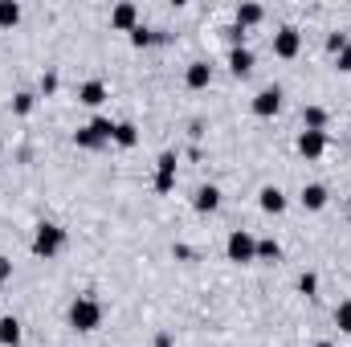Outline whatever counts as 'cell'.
Returning <instances> with one entry per match:
<instances>
[{
	"label": "cell",
	"instance_id": "obj_29",
	"mask_svg": "<svg viewBox=\"0 0 351 347\" xmlns=\"http://www.w3.org/2000/svg\"><path fill=\"white\" fill-rule=\"evenodd\" d=\"M225 33H229V41H233V49H237V45H245V29H237V25H229Z\"/></svg>",
	"mask_w": 351,
	"mask_h": 347
},
{
	"label": "cell",
	"instance_id": "obj_11",
	"mask_svg": "<svg viewBox=\"0 0 351 347\" xmlns=\"http://www.w3.org/2000/svg\"><path fill=\"white\" fill-rule=\"evenodd\" d=\"M184 82H188V90H204L213 82V66H208V62H192V66L184 70Z\"/></svg>",
	"mask_w": 351,
	"mask_h": 347
},
{
	"label": "cell",
	"instance_id": "obj_10",
	"mask_svg": "<svg viewBox=\"0 0 351 347\" xmlns=\"http://www.w3.org/2000/svg\"><path fill=\"white\" fill-rule=\"evenodd\" d=\"M106 98H110V90H106V82H98V78L78 86V102H82V106H90V110H98Z\"/></svg>",
	"mask_w": 351,
	"mask_h": 347
},
{
	"label": "cell",
	"instance_id": "obj_18",
	"mask_svg": "<svg viewBox=\"0 0 351 347\" xmlns=\"http://www.w3.org/2000/svg\"><path fill=\"white\" fill-rule=\"evenodd\" d=\"M21 25V4L16 0H0V29H12Z\"/></svg>",
	"mask_w": 351,
	"mask_h": 347
},
{
	"label": "cell",
	"instance_id": "obj_28",
	"mask_svg": "<svg viewBox=\"0 0 351 347\" xmlns=\"http://www.w3.org/2000/svg\"><path fill=\"white\" fill-rule=\"evenodd\" d=\"M172 188H176V176H156V192H164V196H168Z\"/></svg>",
	"mask_w": 351,
	"mask_h": 347
},
{
	"label": "cell",
	"instance_id": "obj_35",
	"mask_svg": "<svg viewBox=\"0 0 351 347\" xmlns=\"http://www.w3.org/2000/svg\"><path fill=\"white\" fill-rule=\"evenodd\" d=\"M348 208H351V196H348Z\"/></svg>",
	"mask_w": 351,
	"mask_h": 347
},
{
	"label": "cell",
	"instance_id": "obj_25",
	"mask_svg": "<svg viewBox=\"0 0 351 347\" xmlns=\"http://www.w3.org/2000/svg\"><path fill=\"white\" fill-rule=\"evenodd\" d=\"M348 45H351V41H348V33H331V37H327V49H331L335 58H339V53H343Z\"/></svg>",
	"mask_w": 351,
	"mask_h": 347
},
{
	"label": "cell",
	"instance_id": "obj_27",
	"mask_svg": "<svg viewBox=\"0 0 351 347\" xmlns=\"http://www.w3.org/2000/svg\"><path fill=\"white\" fill-rule=\"evenodd\" d=\"M160 176H176V156H172V152H164V156H160Z\"/></svg>",
	"mask_w": 351,
	"mask_h": 347
},
{
	"label": "cell",
	"instance_id": "obj_33",
	"mask_svg": "<svg viewBox=\"0 0 351 347\" xmlns=\"http://www.w3.org/2000/svg\"><path fill=\"white\" fill-rule=\"evenodd\" d=\"M0 298H4V286H0Z\"/></svg>",
	"mask_w": 351,
	"mask_h": 347
},
{
	"label": "cell",
	"instance_id": "obj_20",
	"mask_svg": "<svg viewBox=\"0 0 351 347\" xmlns=\"http://www.w3.org/2000/svg\"><path fill=\"white\" fill-rule=\"evenodd\" d=\"M282 258V246L274 237H258V261H278Z\"/></svg>",
	"mask_w": 351,
	"mask_h": 347
},
{
	"label": "cell",
	"instance_id": "obj_34",
	"mask_svg": "<svg viewBox=\"0 0 351 347\" xmlns=\"http://www.w3.org/2000/svg\"><path fill=\"white\" fill-rule=\"evenodd\" d=\"M319 347H331V344H319Z\"/></svg>",
	"mask_w": 351,
	"mask_h": 347
},
{
	"label": "cell",
	"instance_id": "obj_31",
	"mask_svg": "<svg viewBox=\"0 0 351 347\" xmlns=\"http://www.w3.org/2000/svg\"><path fill=\"white\" fill-rule=\"evenodd\" d=\"M53 90H58V78H53V74H45V78H41V94H53Z\"/></svg>",
	"mask_w": 351,
	"mask_h": 347
},
{
	"label": "cell",
	"instance_id": "obj_2",
	"mask_svg": "<svg viewBox=\"0 0 351 347\" xmlns=\"http://www.w3.org/2000/svg\"><path fill=\"white\" fill-rule=\"evenodd\" d=\"M62 250H66V229H62V225H53V221H41V225H37V233H33V254L49 261V258H58Z\"/></svg>",
	"mask_w": 351,
	"mask_h": 347
},
{
	"label": "cell",
	"instance_id": "obj_15",
	"mask_svg": "<svg viewBox=\"0 0 351 347\" xmlns=\"http://www.w3.org/2000/svg\"><path fill=\"white\" fill-rule=\"evenodd\" d=\"M302 131H327V110L323 106H302Z\"/></svg>",
	"mask_w": 351,
	"mask_h": 347
},
{
	"label": "cell",
	"instance_id": "obj_13",
	"mask_svg": "<svg viewBox=\"0 0 351 347\" xmlns=\"http://www.w3.org/2000/svg\"><path fill=\"white\" fill-rule=\"evenodd\" d=\"M229 70H233L237 78H245V74L254 70V49H245V45H237V49H229Z\"/></svg>",
	"mask_w": 351,
	"mask_h": 347
},
{
	"label": "cell",
	"instance_id": "obj_9",
	"mask_svg": "<svg viewBox=\"0 0 351 347\" xmlns=\"http://www.w3.org/2000/svg\"><path fill=\"white\" fill-rule=\"evenodd\" d=\"M298 152H302L306 160H319V156L327 152V131H302V135H298Z\"/></svg>",
	"mask_w": 351,
	"mask_h": 347
},
{
	"label": "cell",
	"instance_id": "obj_12",
	"mask_svg": "<svg viewBox=\"0 0 351 347\" xmlns=\"http://www.w3.org/2000/svg\"><path fill=\"white\" fill-rule=\"evenodd\" d=\"M298 200H302L306 213H319V208H327V188H323V184H306V188L298 192Z\"/></svg>",
	"mask_w": 351,
	"mask_h": 347
},
{
	"label": "cell",
	"instance_id": "obj_6",
	"mask_svg": "<svg viewBox=\"0 0 351 347\" xmlns=\"http://www.w3.org/2000/svg\"><path fill=\"white\" fill-rule=\"evenodd\" d=\"M258 204H262V213H269V217H282L290 200H286V192L278 184H265L262 192H258Z\"/></svg>",
	"mask_w": 351,
	"mask_h": 347
},
{
	"label": "cell",
	"instance_id": "obj_8",
	"mask_svg": "<svg viewBox=\"0 0 351 347\" xmlns=\"http://www.w3.org/2000/svg\"><path fill=\"white\" fill-rule=\"evenodd\" d=\"M110 25L123 29V33H135V29H139V8H135V4H114V8H110Z\"/></svg>",
	"mask_w": 351,
	"mask_h": 347
},
{
	"label": "cell",
	"instance_id": "obj_5",
	"mask_svg": "<svg viewBox=\"0 0 351 347\" xmlns=\"http://www.w3.org/2000/svg\"><path fill=\"white\" fill-rule=\"evenodd\" d=\"M250 106H254V115H258V119H274V115L282 110V86H265V90H258Z\"/></svg>",
	"mask_w": 351,
	"mask_h": 347
},
{
	"label": "cell",
	"instance_id": "obj_1",
	"mask_svg": "<svg viewBox=\"0 0 351 347\" xmlns=\"http://www.w3.org/2000/svg\"><path fill=\"white\" fill-rule=\"evenodd\" d=\"M70 327L74 331H98L102 327V302L98 298H90V294H78L74 302H70Z\"/></svg>",
	"mask_w": 351,
	"mask_h": 347
},
{
	"label": "cell",
	"instance_id": "obj_17",
	"mask_svg": "<svg viewBox=\"0 0 351 347\" xmlns=\"http://www.w3.org/2000/svg\"><path fill=\"white\" fill-rule=\"evenodd\" d=\"M114 143H119V147H135V143H139L135 123H114Z\"/></svg>",
	"mask_w": 351,
	"mask_h": 347
},
{
	"label": "cell",
	"instance_id": "obj_30",
	"mask_svg": "<svg viewBox=\"0 0 351 347\" xmlns=\"http://www.w3.org/2000/svg\"><path fill=\"white\" fill-rule=\"evenodd\" d=\"M8 278H12V261H8V258H0V286H4Z\"/></svg>",
	"mask_w": 351,
	"mask_h": 347
},
{
	"label": "cell",
	"instance_id": "obj_4",
	"mask_svg": "<svg viewBox=\"0 0 351 347\" xmlns=\"http://www.w3.org/2000/svg\"><path fill=\"white\" fill-rule=\"evenodd\" d=\"M298 49H302V33H298L294 25H282V29L274 33V58L290 62V58H298Z\"/></svg>",
	"mask_w": 351,
	"mask_h": 347
},
{
	"label": "cell",
	"instance_id": "obj_32",
	"mask_svg": "<svg viewBox=\"0 0 351 347\" xmlns=\"http://www.w3.org/2000/svg\"><path fill=\"white\" fill-rule=\"evenodd\" d=\"M339 70H343V74H351V45L339 53Z\"/></svg>",
	"mask_w": 351,
	"mask_h": 347
},
{
	"label": "cell",
	"instance_id": "obj_26",
	"mask_svg": "<svg viewBox=\"0 0 351 347\" xmlns=\"http://www.w3.org/2000/svg\"><path fill=\"white\" fill-rule=\"evenodd\" d=\"M298 290H302L306 298H315V290H319V278H315V274H302V278H298Z\"/></svg>",
	"mask_w": 351,
	"mask_h": 347
},
{
	"label": "cell",
	"instance_id": "obj_3",
	"mask_svg": "<svg viewBox=\"0 0 351 347\" xmlns=\"http://www.w3.org/2000/svg\"><path fill=\"white\" fill-rule=\"evenodd\" d=\"M225 254H229V261H237V265H250V261H258V237L250 229H233L229 241H225Z\"/></svg>",
	"mask_w": 351,
	"mask_h": 347
},
{
	"label": "cell",
	"instance_id": "obj_19",
	"mask_svg": "<svg viewBox=\"0 0 351 347\" xmlns=\"http://www.w3.org/2000/svg\"><path fill=\"white\" fill-rule=\"evenodd\" d=\"M74 143H78V147H86V152H98V147H106V139H98L90 127H78V131H74Z\"/></svg>",
	"mask_w": 351,
	"mask_h": 347
},
{
	"label": "cell",
	"instance_id": "obj_16",
	"mask_svg": "<svg viewBox=\"0 0 351 347\" xmlns=\"http://www.w3.org/2000/svg\"><path fill=\"white\" fill-rule=\"evenodd\" d=\"M21 335H25V331H21V323H16L12 315H4V319H0V344L16 347V344H21Z\"/></svg>",
	"mask_w": 351,
	"mask_h": 347
},
{
	"label": "cell",
	"instance_id": "obj_7",
	"mask_svg": "<svg viewBox=\"0 0 351 347\" xmlns=\"http://www.w3.org/2000/svg\"><path fill=\"white\" fill-rule=\"evenodd\" d=\"M192 208H196V213H204V217H208V213H217V208H221V188H217V184H200V188H196V196H192Z\"/></svg>",
	"mask_w": 351,
	"mask_h": 347
},
{
	"label": "cell",
	"instance_id": "obj_22",
	"mask_svg": "<svg viewBox=\"0 0 351 347\" xmlns=\"http://www.w3.org/2000/svg\"><path fill=\"white\" fill-rule=\"evenodd\" d=\"M335 327H339V331H348V335H351V298H343V302L335 307Z\"/></svg>",
	"mask_w": 351,
	"mask_h": 347
},
{
	"label": "cell",
	"instance_id": "obj_23",
	"mask_svg": "<svg viewBox=\"0 0 351 347\" xmlns=\"http://www.w3.org/2000/svg\"><path fill=\"white\" fill-rule=\"evenodd\" d=\"M33 102H37V94H29V90H21V94L12 98V115H29V110H33Z\"/></svg>",
	"mask_w": 351,
	"mask_h": 347
},
{
	"label": "cell",
	"instance_id": "obj_24",
	"mask_svg": "<svg viewBox=\"0 0 351 347\" xmlns=\"http://www.w3.org/2000/svg\"><path fill=\"white\" fill-rule=\"evenodd\" d=\"M152 41H160V37H156V33H152V29H143V25H139V29H135V33H131V45H135V49H147V45H152Z\"/></svg>",
	"mask_w": 351,
	"mask_h": 347
},
{
	"label": "cell",
	"instance_id": "obj_21",
	"mask_svg": "<svg viewBox=\"0 0 351 347\" xmlns=\"http://www.w3.org/2000/svg\"><path fill=\"white\" fill-rule=\"evenodd\" d=\"M90 131H94L98 139H106V143H114V123H110V119H102V115H98V119L90 123Z\"/></svg>",
	"mask_w": 351,
	"mask_h": 347
},
{
	"label": "cell",
	"instance_id": "obj_14",
	"mask_svg": "<svg viewBox=\"0 0 351 347\" xmlns=\"http://www.w3.org/2000/svg\"><path fill=\"white\" fill-rule=\"evenodd\" d=\"M265 21V8L262 4H237V29H254V25H262Z\"/></svg>",
	"mask_w": 351,
	"mask_h": 347
}]
</instances>
